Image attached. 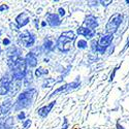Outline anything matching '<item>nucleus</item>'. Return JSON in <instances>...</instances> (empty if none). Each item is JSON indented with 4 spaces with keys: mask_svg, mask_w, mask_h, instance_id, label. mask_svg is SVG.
I'll use <instances>...</instances> for the list:
<instances>
[{
    "mask_svg": "<svg viewBox=\"0 0 129 129\" xmlns=\"http://www.w3.org/2000/svg\"><path fill=\"white\" fill-rule=\"evenodd\" d=\"M128 88H129V83H128Z\"/></svg>",
    "mask_w": 129,
    "mask_h": 129,
    "instance_id": "79ce46f5",
    "label": "nucleus"
},
{
    "mask_svg": "<svg viewBox=\"0 0 129 129\" xmlns=\"http://www.w3.org/2000/svg\"><path fill=\"white\" fill-rule=\"evenodd\" d=\"M83 26L84 27H87L89 29H93L96 30V28L99 27V22H98V19L96 18L94 15L89 14L85 17L84 21H83Z\"/></svg>",
    "mask_w": 129,
    "mask_h": 129,
    "instance_id": "0eeeda50",
    "label": "nucleus"
},
{
    "mask_svg": "<svg viewBox=\"0 0 129 129\" xmlns=\"http://www.w3.org/2000/svg\"><path fill=\"white\" fill-rule=\"evenodd\" d=\"M41 47H42V49H44L45 53H51V52H53L54 50H55L56 44L54 42V40L51 37H46Z\"/></svg>",
    "mask_w": 129,
    "mask_h": 129,
    "instance_id": "4468645a",
    "label": "nucleus"
},
{
    "mask_svg": "<svg viewBox=\"0 0 129 129\" xmlns=\"http://www.w3.org/2000/svg\"><path fill=\"white\" fill-rule=\"evenodd\" d=\"M48 24H47V21H42V22L40 23V26L42 27V28H44V27H46Z\"/></svg>",
    "mask_w": 129,
    "mask_h": 129,
    "instance_id": "c9c22d12",
    "label": "nucleus"
},
{
    "mask_svg": "<svg viewBox=\"0 0 129 129\" xmlns=\"http://www.w3.org/2000/svg\"><path fill=\"white\" fill-rule=\"evenodd\" d=\"M56 102H57V100L55 99V100L51 101L50 103H48V104H46V105H44V106H41L40 109H38V110L36 111V112H37V115H38L40 118H47V117L49 116V114L52 112L53 107L55 106Z\"/></svg>",
    "mask_w": 129,
    "mask_h": 129,
    "instance_id": "9d476101",
    "label": "nucleus"
},
{
    "mask_svg": "<svg viewBox=\"0 0 129 129\" xmlns=\"http://www.w3.org/2000/svg\"><path fill=\"white\" fill-rule=\"evenodd\" d=\"M113 40H114V35L113 34H106V33L100 34V37L98 39L99 48L107 50L113 45Z\"/></svg>",
    "mask_w": 129,
    "mask_h": 129,
    "instance_id": "1a4fd4ad",
    "label": "nucleus"
},
{
    "mask_svg": "<svg viewBox=\"0 0 129 129\" xmlns=\"http://www.w3.org/2000/svg\"><path fill=\"white\" fill-rule=\"evenodd\" d=\"M33 23H34V25H35V28H36V29H39V22H38L37 19L33 20Z\"/></svg>",
    "mask_w": 129,
    "mask_h": 129,
    "instance_id": "f704fd0d",
    "label": "nucleus"
},
{
    "mask_svg": "<svg viewBox=\"0 0 129 129\" xmlns=\"http://www.w3.org/2000/svg\"><path fill=\"white\" fill-rule=\"evenodd\" d=\"M0 129H3V127H2V126H0Z\"/></svg>",
    "mask_w": 129,
    "mask_h": 129,
    "instance_id": "ea45409f",
    "label": "nucleus"
},
{
    "mask_svg": "<svg viewBox=\"0 0 129 129\" xmlns=\"http://www.w3.org/2000/svg\"><path fill=\"white\" fill-rule=\"evenodd\" d=\"M81 87V80H80V77H77L76 80L70 82V83H66L64 85H61L60 87H58L56 90H54L51 95L49 96V97H54L55 95H58V94H61V93H68L70 91H74L77 90Z\"/></svg>",
    "mask_w": 129,
    "mask_h": 129,
    "instance_id": "20e7f679",
    "label": "nucleus"
},
{
    "mask_svg": "<svg viewBox=\"0 0 129 129\" xmlns=\"http://www.w3.org/2000/svg\"><path fill=\"white\" fill-rule=\"evenodd\" d=\"M125 3H126L127 5H129V0H126V1H125Z\"/></svg>",
    "mask_w": 129,
    "mask_h": 129,
    "instance_id": "4c0bfd02",
    "label": "nucleus"
},
{
    "mask_svg": "<svg viewBox=\"0 0 129 129\" xmlns=\"http://www.w3.org/2000/svg\"><path fill=\"white\" fill-rule=\"evenodd\" d=\"M23 82H24L25 87H28V86H30L32 84V82H33V73H32V70H29V69L27 70Z\"/></svg>",
    "mask_w": 129,
    "mask_h": 129,
    "instance_id": "2eb2a0df",
    "label": "nucleus"
},
{
    "mask_svg": "<svg viewBox=\"0 0 129 129\" xmlns=\"http://www.w3.org/2000/svg\"><path fill=\"white\" fill-rule=\"evenodd\" d=\"M99 3H100V5L101 6H103L104 8H106V7H109L112 3H113V0H110V1H102V0H101V1H99Z\"/></svg>",
    "mask_w": 129,
    "mask_h": 129,
    "instance_id": "cd10ccee",
    "label": "nucleus"
},
{
    "mask_svg": "<svg viewBox=\"0 0 129 129\" xmlns=\"http://www.w3.org/2000/svg\"><path fill=\"white\" fill-rule=\"evenodd\" d=\"M8 9V6L5 5V4H2L0 5V12H3V10H7Z\"/></svg>",
    "mask_w": 129,
    "mask_h": 129,
    "instance_id": "473e14b6",
    "label": "nucleus"
},
{
    "mask_svg": "<svg viewBox=\"0 0 129 129\" xmlns=\"http://www.w3.org/2000/svg\"><path fill=\"white\" fill-rule=\"evenodd\" d=\"M36 41V35L29 30H24L19 33V42L24 48H32Z\"/></svg>",
    "mask_w": 129,
    "mask_h": 129,
    "instance_id": "39448f33",
    "label": "nucleus"
},
{
    "mask_svg": "<svg viewBox=\"0 0 129 129\" xmlns=\"http://www.w3.org/2000/svg\"><path fill=\"white\" fill-rule=\"evenodd\" d=\"M2 44H3L4 46H9V45H10V39H8V38H4V39L2 40Z\"/></svg>",
    "mask_w": 129,
    "mask_h": 129,
    "instance_id": "2f4dec72",
    "label": "nucleus"
},
{
    "mask_svg": "<svg viewBox=\"0 0 129 129\" xmlns=\"http://www.w3.org/2000/svg\"><path fill=\"white\" fill-rule=\"evenodd\" d=\"M1 34H2V31H1V30H0V36H1Z\"/></svg>",
    "mask_w": 129,
    "mask_h": 129,
    "instance_id": "58836bf2",
    "label": "nucleus"
},
{
    "mask_svg": "<svg viewBox=\"0 0 129 129\" xmlns=\"http://www.w3.org/2000/svg\"><path fill=\"white\" fill-rule=\"evenodd\" d=\"M2 127H3V129H12L14 127V118H12V117L7 118V119L3 122Z\"/></svg>",
    "mask_w": 129,
    "mask_h": 129,
    "instance_id": "aec40b11",
    "label": "nucleus"
},
{
    "mask_svg": "<svg viewBox=\"0 0 129 129\" xmlns=\"http://www.w3.org/2000/svg\"><path fill=\"white\" fill-rule=\"evenodd\" d=\"M76 46L79 50H86L88 48V40L86 39H83V38H80V39H77L76 41Z\"/></svg>",
    "mask_w": 129,
    "mask_h": 129,
    "instance_id": "a211bd4d",
    "label": "nucleus"
},
{
    "mask_svg": "<svg viewBox=\"0 0 129 129\" xmlns=\"http://www.w3.org/2000/svg\"><path fill=\"white\" fill-rule=\"evenodd\" d=\"M10 90V87H4V86H0V95L3 96L6 95Z\"/></svg>",
    "mask_w": 129,
    "mask_h": 129,
    "instance_id": "412c9836",
    "label": "nucleus"
},
{
    "mask_svg": "<svg viewBox=\"0 0 129 129\" xmlns=\"http://www.w3.org/2000/svg\"><path fill=\"white\" fill-rule=\"evenodd\" d=\"M69 128V123H68V120L66 117H64L63 119V124H62V129H68Z\"/></svg>",
    "mask_w": 129,
    "mask_h": 129,
    "instance_id": "bb28decb",
    "label": "nucleus"
},
{
    "mask_svg": "<svg viewBox=\"0 0 129 129\" xmlns=\"http://www.w3.org/2000/svg\"><path fill=\"white\" fill-rule=\"evenodd\" d=\"M89 47L91 49V52L94 53V54H97L98 53V48H99V45H98V39H92L90 40V44H89Z\"/></svg>",
    "mask_w": 129,
    "mask_h": 129,
    "instance_id": "6ab92c4d",
    "label": "nucleus"
},
{
    "mask_svg": "<svg viewBox=\"0 0 129 129\" xmlns=\"http://www.w3.org/2000/svg\"><path fill=\"white\" fill-rule=\"evenodd\" d=\"M25 62H26V65L28 68H34L37 66L38 64V57L35 55L34 53H32L31 51L28 52L25 56Z\"/></svg>",
    "mask_w": 129,
    "mask_h": 129,
    "instance_id": "9b49d317",
    "label": "nucleus"
},
{
    "mask_svg": "<svg viewBox=\"0 0 129 129\" xmlns=\"http://www.w3.org/2000/svg\"><path fill=\"white\" fill-rule=\"evenodd\" d=\"M46 18H47V24L51 28L59 27L62 24V19L59 17L57 13H48Z\"/></svg>",
    "mask_w": 129,
    "mask_h": 129,
    "instance_id": "6e6552de",
    "label": "nucleus"
},
{
    "mask_svg": "<svg viewBox=\"0 0 129 129\" xmlns=\"http://www.w3.org/2000/svg\"><path fill=\"white\" fill-rule=\"evenodd\" d=\"M48 74H49V70L46 69V68H44V67H41V66L37 67L35 69V71H34L35 78H41V77H44V76H48Z\"/></svg>",
    "mask_w": 129,
    "mask_h": 129,
    "instance_id": "f3484780",
    "label": "nucleus"
},
{
    "mask_svg": "<svg viewBox=\"0 0 129 129\" xmlns=\"http://www.w3.org/2000/svg\"><path fill=\"white\" fill-rule=\"evenodd\" d=\"M14 106V101L12 98H7L5 99L0 106V118L5 117L6 115H8V113L10 112V110L13 109Z\"/></svg>",
    "mask_w": 129,
    "mask_h": 129,
    "instance_id": "f8f14e48",
    "label": "nucleus"
},
{
    "mask_svg": "<svg viewBox=\"0 0 129 129\" xmlns=\"http://www.w3.org/2000/svg\"><path fill=\"white\" fill-rule=\"evenodd\" d=\"M37 91L35 88H29L25 91L21 92L18 95V98L15 102V111H22L24 109H28L32 105Z\"/></svg>",
    "mask_w": 129,
    "mask_h": 129,
    "instance_id": "f03ea898",
    "label": "nucleus"
},
{
    "mask_svg": "<svg viewBox=\"0 0 129 129\" xmlns=\"http://www.w3.org/2000/svg\"><path fill=\"white\" fill-rule=\"evenodd\" d=\"M99 1H96V0H93V1H88V6L89 7H93V8H97L99 6Z\"/></svg>",
    "mask_w": 129,
    "mask_h": 129,
    "instance_id": "b1692460",
    "label": "nucleus"
},
{
    "mask_svg": "<svg viewBox=\"0 0 129 129\" xmlns=\"http://www.w3.org/2000/svg\"><path fill=\"white\" fill-rule=\"evenodd\" d=\"M31 123H32V122H31L30 119H29V120H25V121L23 122V128H24V129H27V128L31 125Z\"/></svg>",
    "mask_w": 129,
    "mask_h": 129,
    "instance_id": "c85d7f7f",
    "label": "nucleus"
},
{
    "mask_svg": "<svg viewBox=\"0 0 129 129\" xmlns=\"http://www.w3.org/2000/svg\"><path fill=\"white\" fill-rule=\"evenodd\" d=\"M114 50H115V45H112L109 49H107V52H106V54L107 55H111V54L114 52Z\"/></svg>",
    "mask_w": 129,
    "mask_h": 129,
    "instance_id": "7c9ffc66",
    "label": "nucleus"
},
{
    "mask_svg": "<svg viewBox=\"0 0 129 129\" xmlns=\"http://www.w3.org/2000/svg\"><path fill=\"white\" fill-rule=\"evenodd\" d=\"M116 129H125V127H124L123 125H121L119 122H117V124H116Z\"/></svg>",
    "mask_w": 129,
    "mask_h": 129,
    "instance_id": "72a5a7b5",
    "label": "nucleus"
},
{
    "mask_svg": "<svg viewBox=\"0 0 129 129\" xmlns=\"http://www.w3.org/2000/svg\"><path fill=\"white\" fill-rule=\"evenodd\" d=\"M15 21H16V24L20 28H22V27H25L26 25H28L30 23V18L26 13H21L16 17Z\"/></svg>",
    "mask_w": 129,
    "mask_h": 129,
    "instance_id": "ddd939ff",
    "label": "nucleus"
},
{
    "mask_svg": "<svg viewBox=\"0 0 129 129\" xmlns=\"http://www.w3.org/2000/svg\"><path fill=\"white\" fill-rule=\"evenodd\" d=\"M17 120L24 122L26 120V114H25V112H20L18 114V116H17Z\"/></svg>",
    "mask_w": 129,
    "mask_h": 129,
    "instance_id": "5701e85b",
    "label": "nucleus"
},
{
    "mask_svg": "<svg viewBox=\"0 0 129 129\" xmlns=\"http://www.w3.org/2000/svg\"><path fill=\"white\" fill-rule=\"evenodd\" d=\"M128 48H129V38L127 39V41H126V44H125V46H124L123 50H122V51L120 52V54H123V53H124V52H125V51H126V50H127Z\"/></svg>",
    "mask_w": 129,
    "mask_h": 129,
    "instance_id": "c756f323",
    "label": "nucleus"
},
{
    "mask_svg": "<svg viewBox=\"0 0 129 129\" xmlns=\"http://www.w3.org/2000/svg\"><path fill=\"white\" fill-rule=\"evenodd\" d=\"M124 20V15L121 13H116L111 16V18L107 21V23L105 24L104 31L106 34H115L119 29L120 25L123 23Z\"/></svg>",
    "mask_w": 129,
    "mask_h": 129,
    "instance_id": "7ed1b4c3",
    "label": "nucleus"
},
{
    "mask_svg": "<svg viewBox=\"0 0 129 129\" xmlns=\"http://www.w3.org/2000/svg\"><path fill=\"white\" fill-rule=\"evenodd\" d=\"M120 67H121V65H117V66L113 69V71H112V73H111V76H110V82H113V81H114V79H115V77H116V73H117L118 69H119Z\"/></svg>",
    "mask_w": 129,
    "mask_h": 129,
    "instance_id": "4be33fe9",
    "label": "nucleus"
},
{
    "mask_svg": "<svg viewBox=\"0 0 129 129\" xmlns=\"http://www.w3.org/2000/svg\"><path fill=\"white\" fill-rule=\"evenodd\" d=\"M57 14H58V15H59V17L62 19V18H64V17L66 16V10L61 6V7H59V8H58V13H57Z\"/></svg>",
    "mask_w": 129,
    "mask_h": 129,
    "instance_id": "393cba45",
    "label": "nucleus"
},
{
    "mask_svg": "<svg viewBox=\"0 0 129 129\" xmlns=\"http://www.w3.org/2000/svg\"><path fill=\"white\" fill-rule=\"evenodd\" d=\"M77 41V34L72 30L63 31L56 40V49L63 54H67L71 51L74 42Z\"/></svg>",
    "mask_w": 129,
    "mask_h": 129,
    "instance_id": "f257e3e1",
    "label": "nucleus"
},
{
    "mask_svg": "<svg viewBox=\"0 0 129 129\" xmlns=\"http://www.w3.org/2000/svg\"><path fill=\"white\" fill-rule=\"evenodd\" d=\"M44 61H45V63H48V62H49V59L46 58V59H44Z\"/></svg>",
    "mask_w": 129,
    "mask_h": 129,
    "instance_id": "e433bc0d",
    "label": "nucleus"
},
{
    "mask_svg": "<svg viewBox=\"0 0 129 129\" xmlns=\"http://www.w3.org/2000/svg\"><path fill=\"white\" fill-rule=\"evenodd\" d=\"M9 27H10V29H12L13 31L20 33V27H19L17 24H15V23H10V24H9Z\"/></svg>",
    "mask_w": 129,
    "mask_h": 129,
    "instance_id": "a878e982",
    "label": "nucleus"
},
{
    "mask_svg": "<svg viewBox=\"0 0 129 129\" xmlns=\"http://www.w3.org/2000/svg\"><path fill=\"white\" fill-rule=\"evenodd\" d=\"M0 54H1V48H0Z\"/></svg>",
    "mask_w": 129,
    "mask_h": 129,
    "instance_id": "a19ab883",
    "label": "nucleus"
},
{
    "mask_svg": "<svg viewBox=\"0 0 129 129\" xmlns=\"http://www.w3.org/2000/svg\"><path fill=\"white\" fill-rule=\"evenodd\" d=\"M76 34H78L80 36H84L86 40H92L96 36V30L89 29V28L84 27V26H80L77 29Z\"/></svg>",
    "mask_w": 129,
    "mask_h": 129,
    "instance_id": "423d86ee",
    "label": "nucleus"
},
{
    "mask_svg": "<svg viewBox=\"0 0 129 129\" xmlns=\"http://www.w3.org/2000/svg\"><path fill=\"white\" fill-rule=\"evenodd\" d=\"M13 83V78L9 77L8 74H5L1 79H0V86H4V87H10Z\"/></svg>",
    "mask_w": 129,
    "mask_h": 129,
    "instance_id": "dca6fc26",
    "label": "nucleus"
}]
</instances>
